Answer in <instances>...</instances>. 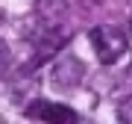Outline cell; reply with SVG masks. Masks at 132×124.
I'll list each match as a JSON object with an SVG mask.
<instances>
[{
	"label": "cell",
	"mask_w": 132,
	"mask_h": 124,
	"mask_svg": "<svg viewBox=\"0 0 132 124\" xmlns=\"http://www.w3.org/2000/svg\"><path fill=\"white\" fill-rule=\"evenodd\" d=\"M91 44H94V53L103 65H114L126 53V36L114 27H106V24L91 30Z\"/></svg>",
	"instance_id": "obj_1"
},
{
	"label": "cell",
	"mask_w": 132,
	"mask_h": 124,
	"mask_svg": "<svg viewBox=\"0 0 132 124\" xmlns=\"http://www.w3.org/2000/svg\"><path fill=\"white\" fill-rule=\"evenodd\" d=\"M29 118H41L47 124H79V115H76L71 106L65 104H50V100H35L27 109Z\"/></svg>",
	"instance_id": "obj_2"
},
{
	"label": "cell",
	"mask_w": 132,
	"mask_h": 124,
	"mask_svg": "<svg viewBox=\"0 0 132 124\" xmlns=\"http://www.w3.org/2000/svg\"><path fill=\"white\" fill-rule=\"evenodd\" d=\"M118 118H120V124H132V95L118 104Z\"/></svg>",
	"instance_id": "obj_3"
},
{
	"label": "cell",
	"mask_w": 132,
	"mask_h": 124,
	"mask_svg": "<svg viewBox=\"0 0 132 124\" xmlns=\"http://www.w3.org/2000/svg\"><path fill=\"white\" fill-rule=\"evenodd\" d=\"M129 30H132V18H129Z\"/></svg>",
	"instance_id": "obj_4"
}]
</instances>
